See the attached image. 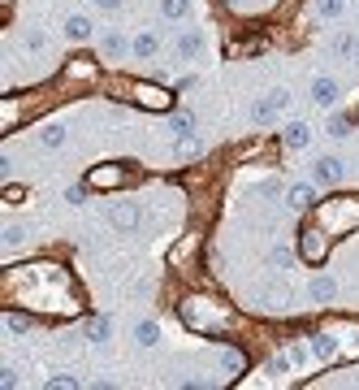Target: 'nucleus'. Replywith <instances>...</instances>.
Segmentation results:
<instances>
[{
    "mask_svg": "<svg viewBox=\"0 0 359 390\" xmlns=\"http://www.w3.org/2000/svg\"><path fill=\"white\" fill-rule=\"evenodd\" d=\"M290 100H295V95H290L286 87H273L269 95H260V100L251 104V118L255 122H273V118H282V113L290 109Z\"/></svg>",
    "mask_w": 359,
    "mask_h": 390,
    "instance_id": "f257e3e1",
    "label": "nucleus"
},
{
    "mask_svg": "<svg viewBox=\"0 0 359 390\" xmlns=\"http://www.w3.org/2000/svg\"><path fill=\"white\" fill-rule=\"evenodd\" d=\"M312 174H316V183H324V187H338L347 169H342V160H338V156H320L316 165H312Z\"/></svg>",
    "mask_w": 359,
    "mask_h": 390,
    "instance_id": "f03ea898",
    "label": "nucleus"
},
{
    "mask_svg": "<svg viewBox=\"0 0 359 390\" xmlns=\"http://www.w3.org/2000/svg\"><path fill=\"white\" fill-rule=\"evenodd\" d=\"M282 143H286L290 152H303L307 143H312V126H307V122H290V126L282 130Z\"/></svg>",
    "mask_w": 359,
    "mask_h": 390,
    "instance_id": "7ed1b4c3",
    "label": "nucleus"
},
{
    "mask_svg": "<svg viewBox=\"0 0 359 390\" xmlns=\"http://www.w3.org/2000/svg\"><path fill=\"white\" fill-rule=\"evenodd\" d=\"M108 221L117 225V230H135V225H139V208L135 204H113L108 208Z\"/></svg>",
    "mask_w": 359,
    "mask_h": 390,
    "instance_id": "20e7f679",
    "label": "nucleus"
},
{
    "mask_svg": "<svg viewBox=\"0 0 359 390\" xmlns=\"http://www.w3.org/2000/svg\"><path fill=\"white\" fill-rule=\"evenodd\" d=\"M312 100L320 109H333L338 104V83H333V78H316V83H312Z\"/></svg>",
    "mask_w": 359,
    "mask_h": 390,
    "instance_id": "39448f33",
    "label": "nucleus"
},
{
    "mask_svg": "<svg viewBox=\"0 0 359 390\" xmlns=\"http://www.w3.org/2000/svg\"><path fill=\"white\" fill-rule=\"evenodd\" d=\"M316 200V191L307 187V183H295V187H286V208H307Z\"/></svg>",
    "mask_w": 359,
    "mask_h": 390,
    "instance_id": "423d86ee",
    "label": "nucleus"
},
{
    "mask_svg": "<svg viewBox=\"0 0 359 390\" xmlns=\"http://www.w3.org/2000/svg\"><path fill=\"white\" fill-rule=\"evenodd\" d=\"M65 35H70L74 44H83V39H91V22L83 18V13H74V18L65 22Z\"/></svg>",
    "mask_w": 359,
    "mask_h": 390,
    "instance_id": "0eeeda50",
    "label": "nucleus"
},
{
    "mask_svg": "<svg viewBox=\"0 0 359 390\" xmlns=\"http://www.w3.org/2000/svg\"><path fill=\"white\" fill-rule=\"evenodd\" d=\"M173 135H177V143L195 139V118H191V113H177V118H173Z\"/></svg>",
    "mask_w": 359,
    "mask_h": 390,
    "instance_id": "6e6552de",
    "label": "nucleus"
},
{
    "mask_svg": "<svg viewBox=\"0 0 359 390\" xmlns=\"http://www.w3.org/2000/svg\"><path fill=\"white\" fill-rule=\"evenodd\" d=\"M303 256H307V260H320V256H324V239H320L316 230H303Z\"/></svg>",
    "mask_w": 359,
    "mask_h": 390,
    "instance_id": "1a4fd4ad",
    "label": "nucleus"
},
{
    "mask_svg": "<svg viewBox=\"0 0 359 390\" xmlns=\"http://www.w3.org/2000/svg\"><path fill=\"white\" fill-rule=\"evenodd\" d=\"M333 295H338V282H333V278H316V282H312V299H316V304H329Z\"/></svg>",
    "mask_w": 359,
    "mask_h": 390,
    "instance_id": "9d476101",
    "label": "nucleus"
},
{
    "mask_svg": "<svg viewBox=\"0 0 359 390\" xmlns=\"http://www.w3.org/2000/svg\"><path fill=\"white\" fill-rule=\"evenodd\" d=\"M156 338H160V330H156L152 321H139V325H135V343H139V347H156Z\"/></svg>",
    "mask_w": 359,
    "mask_h": 390,
    "instance_id": "9b49d317",
    "label": "nucleus"
},
{
    "mask_svg": "<svg viewBox=\"0 0 359 390\" xmlns=\"http://www.w3.org/2000/svg\"><path fill=\"white\" fill-rule=\"evenodd\" d=\"M39 143H43V148H61V143H65V126H57V122L43 126L39 130Z\"/></svg>",
    "mask_w": 359,
    "mask_h": 390,
    "instance_id": "f8f14e48",
    "label": "nucleus"
},
{
    "mask_svg": "<svg viewBox=\"0 0 359 390\" xmlns=\"http://www.w3.org/2000/svg\"><path fill=\"white\" fill-rule=\"evenodd\" d=\"M312 355H320V360H329V355H338V343L329 334H316L312 338Z\"/></svg>",
    "mask_w": 359,
    "mask_h": 390,
    "instance_id": "ddd939ff",
    "label": "nucleus"
},
{
    "mask_svg": "<svg viewBox=\"0 0 359 390\" xmlns=\"http://www.w3.org/2000/svg\"><path fill=\"white\" fill-rule=\"evenodd\" d=\"M160 13H165V18H186L191 0H160Z\"/></svg>",
    "mask_w": 359,
    "mask_h": 390,
    "instance_id": "4468645a",
    "label": "nucleus"
},
{
    "mask_svg": "<svg viewBox=\"0 0 359 390\" xmlns=\"http://www.w3.org/2000/svg\"><path fill=\"white\" fill-rule=\"evenodd\" d=\"M200 48H204V39L195 35V30H186V35L177 39V53H182V57H195V53H200Z\"/></svg>",
    "mask_w": 359,
    "mask_h": 390,
    "instance_id": "2eb2a0df",
    "label": "nucleus"
},
{
    "mask_svg": "<svg viewBox=\"0 0 359 390\" xmlns=\"http://www.w3.org/2000/svg\"><path fill=\"white\" fill-rule=\"evenodd\" d=\"M156 48H160V39L152 35V30H143V35L135 39V53H139V57H152V53H156Z\"/></svg>",
    "mask_w": 359,
    "mask_h": 390,
    "instance_id": "dca6fc26",
    "label": "nucleus"
},
{
    "mask_svg": "<svg viewBox=\"0 0 359 390\" xmlns=\"http://www.w3.org/2000/svg\"><path fill=\"white\" fill-rule=\"evenodd\" d=\"M342 9H347V0H316L320 18H342Z\"/></svg>",
    "mask_w": 359,
    "mask_h": 390,
    "instance_id": "f3484780",
    "label": "nucleus"
},
{
    "mask_svg": "<svg viewBox=\"0 0 359 390\" xmlns=\"http://www.w3.org/2000/svg\"><path fill=\"white\" fill-rule=\"evenodd\" d=\"M108 330H113V325H108V317H95V321L87 325V334H91V343H104V338H108Z\"/></svg>",
    "mask_w": 359,
    "mask_h": 390,
    "instance_id": "a211bd4d",
    "label": "nucleus"
},
{
    "mask_svg": "<svg viewBox=\"0 0 359 390\" xmlns=\"http://www.w3.org/2000/svg\"><path fill=\"white\" fill-rule=\"evenodd\" d=\"M5 330H9V334H26L30 321H26L22 313H5Z\"/></svg>",
    "mask_w": 359,
    "mask_h": 390,
    "instance_id": "6ab92c4d",
    "label": "nucleus"
},
{
    "mask_svg": "<svg viewBox=\"0 0 359 390\" xmlns=\"http://www.w3.org/2000/svg\"><path fill=\"white\" fill-rule=\"evenodd\" d=\"M117 178H122V169H95L91 174V187H113Z\"/></svg>",
    "mask_w": 359,
    "mask_h": 390,
    "instance_id": "aec40b11",
    "label": "nucleus"
},
{
    "mask_svg": "<svg viewBox=\"0 0 359 390\" xmlns=\"http://www.w3.org/2000/svg\"><path fill=\"white\" fill-rule=\"evenodd\" d=\"M290 364H295L290 355H277V360H269V373H273V378H286V373H290Z\"/></svg>",
    "mask_w": 359,
    "mask_h": 390,
    "instance_id": "412c9836",
    "label": "nucleus"
},
{
    "mask_svg": "<svg viewBox=\"0 0 359 390\" xmlns=\"http://www.w3.org/2000/svg\"><path fill=\"white\" fill-rule=\"evenodd\" d=\"M104 53H108V57L126 53V39H122V35H104Z\"/></svg>",
    "mask_w": 359,
    "mask_h": 390,
    "instance_id": "4be33fe9",
    "label": "nucleus"
},
{
    "mask_svg": "<svg viewBox=\"0 0 359 390\" xmlns=\"http://www.w3.org/2000/svg\"><path fill=\"white\" fill-rule=\"evenodd\" d=\"M48 386H57V390H74L78 382L70 378V373H52V378H48Z\"/></svg>",
    "mask_w": 359,
    "mask_h": 390,
    "instance_id": "5701e85b",
    "label": "nucleus"
},
{
    "mask_svg": "<svg viewBox=\"0 0 359 390\" xmlns=\"http://www.w3.org/2000/svg\"><path fill=\"white\" fill-rule=\"evenodd\" d=\"M13 243H22V225H5V248H13Z\"/></svg>",
    "mask_w": 359,
    "mask_h": 390,
    "instance_id": "b1692460",
    "label": "nucleus"
},
{
    "mask_svg": "<svg viewBox=\"0 0 359 390\" xmlns=\"http://www.w3.org/2000/svg\"><path fill=\"white\" fill-rule=\"evenodd\" d=\"M329 135H338V139H342V135H351V126H347V118H333V122H329Z\"/></svg>",
    "mask_w": 359,
    "mask_h": 390,
    "instance_id": "393cba45",
    "label": "nucleus"
},
{
    "mask_svg": "<svg viewBox=\"0 0 359 390\" xmlns=\"http://www.w3.org/2000/svg\"><path fill=\"white\" fill-rule=\"evenodd\" d=\"M329 48H333V53H351V48H355V39H351V35H338Z\"/></svg>",
    "mask_w": 359,
    "mask_h": 390,
    "instance_id": "a878e982",
    "label": "nucleus"
},
{
    "mask_svg": "<svg viewBox=\"0 0 359 390\" xmlns=\"http://www.w3.org/2000/svg\"><path fill=\"white\" fill-rule=\"evenodd\" d=\"M273 265H282V269H286V265H290V252H286V248H277V252H273Z\"/></svg>",
    "mask_w": 359,
    "mask_h": 390,
    "instance_id": "bb28decb",
    "label": "nucleus"
},
{
    "mask_svg": "<svg viewBox=\"0 0 359 390\" xmlns=\"http://www.w3.org/2000/svg\"><path fill=\"white\" fill-rule=\"evenodd\" d=\"M95 5H100V9H108V13H113V9H122V0H95Z\"/></svg>",
    "mask_w": 359,
    "mask_h": 390,
    "instance_id": "cd10ccee",
    "label": "nucleus"
},
{
    "mask_svg": "<svg viewBox=\"0 0 359 390\" xmlns=\"http://www.w3.org/2000/svg\"><path fill=\"white\" fill-rule=\"evenodd\" d=\"M355 61H359V48H355Z\"/></svg>",
    "mask_w": 359,
    "mask_h": 390,
    "instance_id": "c85d7f7f",
    "label": "nucleus"
}]
</instances>
